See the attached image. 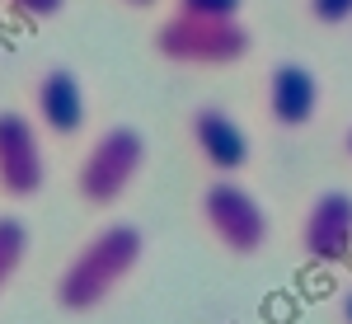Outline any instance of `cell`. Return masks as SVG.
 Wrapping results in <instances>:
<instances>
[{"label":"cell","mask_w":352,"mask_h":324,"mask_svg":"<svg viewBox=\"0 0 352 324\" xmlns=\"http://www.w3.org/2000/svg\"><path fill=\"white\" fill-rule=\"evenodd\" d=\"M141 254H146V235L136 226H127V221H113L104 230H94L56 277V305L71 310V315L99 310L136 272Z\"/></svg>","instance_id":"1"},{"label":"cell","mask_w":352,"mask_h":324,"mask_svg":"<svg viewBox=\"0 0 352 324\" xmlns=\"http://www.w3.org/2000/svg\"><path fill=\"white\" fill-rule=\"evenodd\" d=\"M155 52L169 66H192V71H226L240 66L254 52V38L244 19H188L169 14L155 28Z\"/></svg>","instance_id":"2"},{"label":"cell","mask_w":352,"mask_h":324,"mask_svg":"<svg viewBox=\"0 0 352 324\" xmlns=\"http://www.w3.org/2000/svg\"><path fill=\"white\" fill-rule=\"evenodd\" d=\"M141 169H146V136L127 122H113L89 141L80 169H76V193L89 207H113L127 197Z\"/></svg>","instance_id":"3"},{"label":"cell","mask_w":352,"mask_h":324,"mask_svg":"<svg viewBox=\"0 0 352 324\" xmlns=\"http://www.w3.org/2000/svg\"><path fill=\"white\" fill-rule=\"evenodd\" d=\"M197 216L207 226V235L226 249V254H263V244L272 235V221H268V207L254 197V193L235 184V179H212L202 197H197Z\"/></svg>","instance_id":"4"},{"label":"cell","mask_w":352,"mask_h":324,"mask_svg":"<svg viewBox=\"0 0 352 324\" xmlns=\"http://www.w3.org/2000/svg\"><path fill=\"white\" fill-rule=\"evenodd\" d=\"M47 184V160L33 118L19 108H0V193L5 197H38Z\"/></svg>","instance_id":"5"},{"label":"cell","mask_w":352,"mask_h":324,"mask_svg":"<svg viewBox=\"0 0 352 324\" xmlns=\"http://www.w3.org/2000/svg\"><path fill=\"white\" fill-rule=\"evenodd\" d=\"M188 141H192V151H197V160L207 164L212 174H221V179H235V174L249 169V160H254V141H249V132L217 104L192 108Z\"/></svg>","instance_id":"6"},{"label":"cell","mask_w":352,"mask_h":324,"mask_svg":"<svg viewBox=\"0 0 352 324\" xmlns=\"http://www.w3.org/2000/svg\"><path fill=\"white\" fill-rule=\"evenodd\" d=\"M300 249L310 263L352 259V193L324 188L310 197V207L300 216Z\"/></svg>","instance_id":"7"},{"label":"cell","mask_w":352,"mask_h":324,"mask_svg":"<svg viewBox=\"0 0 352 324\" xmlns=\"http://www.w3.org/2000/svg\"><path fill=\"white\" fill-rule=\"evenodd\" d=\"M263 108H268L272 127H282V132L310 127L315 113H320V80H315V71L300 66V61H277L268 71V80H263Z\"/></svg>","instance_id":"8"},{"label":"cell","mask_w":352,"mask_h":324,"mask_svg":"<svg viewBox=\"0 0 352 324\" xmlns=\"http://www.w3.org/2000/svg\"><path fill=\"white\" fill-rule=\"evenodd\" d=\"M33 113H38V122L52 136H80L85 118H89V104H85V89L76 80V71L47 66L38 76V85H33Z\"/></svg>","instance_id":"9"},{"label":"cell","mask_w":352,"mask_h":324,"mask_svg":"<svg viewBox=\"0 0 352 324\" xmlns=\"http://www.w3.org/2000/svg\"><path fill=\"white\" fill-rule=\"evenodd\" d=\"M24 254H28V226L19 216H0V292L24 268Z\"/></svg>","instance_id":"10"},{"label":"cell","mask_w":352,"mask_h":324,"mask_svg":"<svg viewBox=\"0 0 352 324\" xmlns=\"http://www.w3.org/2000/svg\"><path fill=\"white\" fill-rule=\"evenodd\" d=\"M174 14H188V19H240L244 0H174Z\"/></svg>","instance_id":"11"},{"label":"cell","mask_w":352,"mask_h":324,"mask_svg":"<svg viewBox=\"0 0 352 324\" xmlns=\"http://www.w3.org/2000/svg\"><path fill=\"white\" fill-rule=\"evenodd\" d=\"M305 14L320 28H343L352 24V0H305Z\"/></svg>","instance_id":"12"},{"label":"cell","mask_w":352,"mask_h":324,"mask_svg":"<svg viewBox=\"0 0 352 324\" xmlns=\"http://www.w3.org/2000/svg\"><path fill=\"white\" fill-rule=\"evenodd\" d=\"M5 5L19 10V14H28V19H52V14H61L66 0H5Z\"/></svg>","instance_id":"13"},{"label":"cell","mask_w":352,"mask_h":324,"mask_svg":"<svg viewBox=\"0 0 352 324\" xmlns=\"http://www.w3.org/2000/svg\"><path fill=\"white\" fill-rule=\"evenodd\" d=\"M338 320H343V324H352V287L343 292V301H338Z\"/></svg>","instance_id":"14"},{"label":"cell","mask_w":352,"mask_h":324,"mask_svg":"<svg viewBox=\"0 0 352 324\" xmlns=\"http://www.w3.org/2000/svg\"><path fill=\"white\" fill-rule=\"evenodd\" d=\"M122 5H132V10H151V5H160V0H122Z\"/></svg>","instance_id":"15"},{"label":"cell","mask_w":352,"mask_h":324,"mask_svg":"<svg viewBox=\"0 0 352 324\" xmlns=\"http://www.w3.org/2000/svg\"><path fill=\"white\" fill-rule=\"evenodd\" d=\"M343 155H348V160H352V127H348V132H343Z\"/></svg>","instance_id":"16"}]
</instances>
